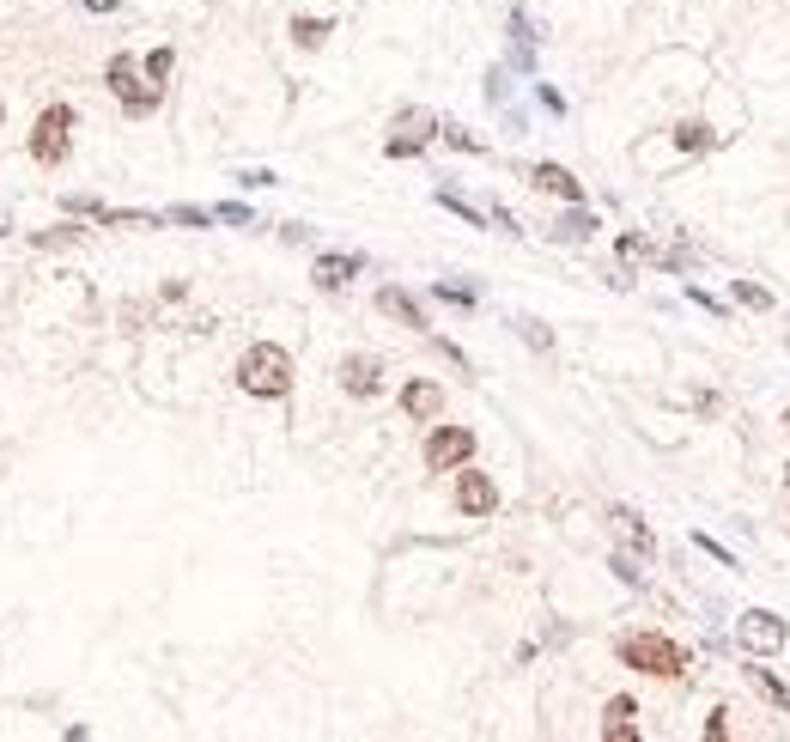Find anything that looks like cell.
Masks as SVG:
<instances>
[{
	"mask_svg": "<svg viewBox=\"0 0 790 742\" xmlns=\"http://www.w3.org/2000/svg\"><path fill=\"white\" fill-rule=\"evenodd\" d=\"M675 146H681V153H705V146H718V134H711L705 122H681L675 128Z\"/></svg>",
	"mask_w": 790,
	"mask_h": 742,
	"instance_id": "17",
	"label": "cell"
},
{
	"mask_svg": "<svg viewBox=\"0 0 790 742\" xmlns=\"http://www.w3.org/2000/svg\"><path fill=\"white\" fill-rule=\"evenodd\" d=\"M724 718H730L724 706H718V712H711V718H705V736H711V742H718V736H730V724H724Z\"/></svg>",
	"mask_w": 790,
	"mask_h": 742,
	"instance_id": "25",
	"label": "cell"
},
{
	"mask_svg": "<svg viewBox=\"0 0 790 742\" xmlns=\"http://www.w3.org/2000/svg\"><path fill=\"white\" fill-rule=\"evenodd\" d=\"M377 311H383V317H395V323H408V329H432V323H426V311L408 299L402 286H383V292H377Z\"/></svg>",
	"mask_w": 790,
	"mask_h": 742,
	"instance_id": "14",
	"label": "cell"
},
{
	"mask_svg": "<svg viewBox=\"0 0 790 742\" xmlns=\"http://www.w3.org/2000/svg\"><path fill=\"white\" fill-rule=\"evenodd\" d=\"M742 676H748V688H754V694H766V706H778V712L790 706V688H784V682H778L772 670H760V663H748Z\"/></svg>",
	"mask_w": 790,
	"mask_h": 742,
	"instance_id": "15",
	"label": "cell"
},
{
	"mask_svg": "<svg viewBox=\"0 0 790 742\" xmlns=\"http://www.w3.org/2000/svg\"><path fill=\"white\" fill-rule=\"evenodd\" d=\"M474 457V432L468 426H438L432 438H426V469L432 475H450V469H462Z\"/></svg>",
	"mask_w": 790,
	"mask_h": 742,
	"instance_id": "5",
	"label": "cell"
},
{
	"mask_svg": "<svg viewBox=\"0 0 790 742\" xmlns=\"http://www.w3.org/2000/svg\"><path fill=\"white\" fill-rule=\"evenodd\" d=\"M402 414H408V420H438V414H444V390L426 384V378H414V384L402 390Z\"/></svg>",
	"mask_w": 790,
	"mask_h": 742,
	"instance_id": "12",
	"label": "cell"
},
{
	"mask_svg": "<svg viewBox=\"0 0 790 742\" xmlns=\"http://www.w3.org/2000/svg\"><path fill=\"white\" fill-rule=\"evenodd\" d=\"M444 140H450V146H456V153H481V140H474V134H468V128H444Z\"/></svg>",
	"mask_w": 790,
	"mask_h": 742,
	"instance_id": "22",
	"label": "cell"
},
{
	"mask_svg": "<svg viewBox=\"0 0 790 742\" xmlns=\"http://www.w3.org/2000/svg\"><path fill=\"white\" fill-rule=\"evenodd\" d=\"M104 80H110V92L122 98V110H128V116H152L158 104H165V86H140L134 55H116V61L104 67Z\"/></svg>",
	"mask_w": 790,
	"mask_h": 742,
	"instance_id": "3",
	"label": "cell"
},
{
	"mask_svg": "<svg viewBox=\"0 0 790 742\" xmlns=\"http://www.w3.org/2000/svg\"><path fill=\"white\" fill-rule=\"evenodd\" d=\"M590 232H596V219H590V213H566V219H560V238H572V244L590 238Z\"/></svg>",
	"mask_w": 790,
	"mask_h": 742,
	"instance_id": "21",
	"label": "cell"
},
{
	"mask_svg": "<svg viewBox=\"0 0 790 742\" xmlns=\"http://www.w3.org/2000/svg\"><path fill=\"white\" fill-rule=\"evenodd\" d=\"M614 572H620L626 584H639V578H645V572H639V560H626V554H614Z\"/></svg>",
	"mask_w": 790,
	"mask_h": 742,
	"instance_id": "26",
	"label": "cell"
},
{
	"mask_svg": "<svg viewBox=\"0 0 790 742\" xmlns=\"http://www.w3.org/2000/svg\"><path fill=\"white\" fill-rule=\"evenodd\" d=\"M329 31H335L329 19H292V43H298V49H323Z\"/></svg>",
	"mask_w": 790,
	"mask_h": 742,
	"instance_id": "16",
	"label": "cell"
},
{
	"mask_svg": "<svg viewBox=\"0 0 790 742\" xmlns=\"http://www.w3.org/2000/svg\"><path fill=\"white\" fill-rule=\"evenodd\" d=\"M529 183H535L541 195H560V201H572V207L584 201V183H578L566 165H535V171H529Z\"/></svg>",
	"mask_w": 790,
	"mask_h": 742,
	"instance_id": "11",
	"label": "cell"
},
{
	"mask_svg": "<svg viewBox=\"0 0 790 742\" xmlns=\"http://www.w3.org/2000/svg\"><path fill=\"white\" fill-rule=\"evenodd\" d=\"M67 140H73V110L67 104H49L31 128V159L37 165H61L67 159Z\"/></svg>",
	"mask_w": 790,
	"mask_h": 742,
	"instance_id": "4",
	"label": "cell"
},
{
	"mask_svg": "<svg viewBox=\"0 0 790 742\" xmlns=\"http://www.w3.org/2000/svg\"><path fill=\"white\" fill-rule=\"evenodd\" d=\"M736 299H742L748 311H772V292H766V286H754V280H736Z\"/></svg>",
	"mask_w": 790,
	"mask_h": 742,
	"instance_id": "20",
	"label": "cell"
},
{
	"mask_svg": "<svg viewBox=\"0 0 790 742\" xmlns=\"http://www.w3.org/2000/svg\"><path fill=\"white\" fill-rule=\"evenodd\" d=\"M365 268V256H353V250H335V256H316V268H310V280L323 286V292H341L353 274Z\"/></svg>",
	"mask_w": 790,
	"mask_h": 742,
	"instance_id": "9",
	"label": "cell"
},
{
	"mask_svg": "<svg viewBox=\"0 0 790 742\" xmlns=\"http://www.w3.org/2000/svg\"><path fill=\"white\" fill-rule=\"evenodd\" d=\"M784 487H790V469H784Z\"/></svg>",
	"mask_w": 790,
	"mask_h": 742,
	"instance_id": "28",
	"label": "cell"
},
{
	"mask_svg": "<svg viewBox=\"0 0 790 742\" xmlns=\"http://www.w3.org/2000/svg\"><path fill=\"white\" fill-rule=\"evenodd\" d=\"M736 639H742L754 657H778L784 639H790V627H784V615H772V609H748L742 627H736Z\"/></svg>",
	"mask_w": 790,
	"mask_h": 742,
	"instance_id": "6",
	"label": "cell"
},
{
	"mask_svg": "<svg viewBox=\"0 0 790 742\" xmlns=\"http://www.w3.org/2000/svg\"><path fill=\"white\" fill-rule=\"evenodd\" d=\"M341 390L359 396V402H371V396L383 390V365H377L371 353H347V359H341Z\"/></svg>",
	"mask_w": 790,
	"mask_h": 742,
	"instance_id": "8",
	"label": "cell"
},
{
	"mask_svg": "<svg viewBox=\"0 0 790 742\" xmlns=\"http://www.w3.org/2000/svg\"><path fill=\"white\" fill-rule=\"evenodd\" d=\"M432 292H438L444 305H474V292H468V286H450V280H444V286H432Z\"/></svg>",
	"mask_w": 790,
	"mask_h": 742,
	"instance_id": "23",
	"label": "cell"
},
{
	"mask_svg": "<svg viewBox=\"0 0 790 742\" xmlns=\"http://www.w3.org/2000/svg\"><path fill=\"white\" fill-rule=\"evenodd\" d=\"M237 390H244V396H262V402H280V396L292 390V353L274 347V341L244 347V359H237Z\"/></svg>",
	"mask_w": 790,
	"mask_h": 742,
	"instance_id": "1",
	"label": "cell"
},
{
	"mask_svg": "<svg viewBox=\"0 0 790 742\" xmlns=\"http://www.w3.org/2000/svg\"><path fill=\"white\" fill-rule=\"evenodd\" d=\"M517 329H523V335H529V347H553V335H547V329H541V323H535V317H523V323H517Z\"/></svg>",
	"mask_w": 790,
	"mask_h": 742,
	"instance_id": "24",
	"label": "cell"
},
{
	"mask_svg": "<svg viewBox=\"0 0 790 742\" xmlns=\"http://www.w3.org/2000/svg\"><path fill=\"white\" fill-rule=\"evenodd\" d=\"M614 524L632 536V548H639V554H651V530L639 524V511H626V505H614Z\"/></svg>",
	"mask_w": 790,
	"mask_h": 742,
	"instance_id": "18",
	"label": "cell"
},
{
	"mask_svg": "<svg viewBox=\"0 0 790 742\" xmlns=\"http://www.w3.org/2000/svg\"><path fill=\"white\" fill-rule=\"evenodd\" d=\"M171 67H177L171 49H152V55H146V80H152V86H165V80H171Z\"/></svg>",
	"mask_w": 790,
	"mask_h": 742,
	"instance_id": "19",
	"label": "cell"
},
{
	"mask_svg": "<svg viewBox=\"0 0 790 742\" xmlns=\"http://www.w3.org/2000/svg\"><path fill=\"white\" fill-rule=\"evenodd\" d=\"M456 511H462V517H493V511H499V487H493V475L462 469V475H456Z\"/></svg>",
	"mask_w": 790,
	"mask_h": 742,
	"instance_id": "7",
	"label": "cell"
},
{
	"mask_svg": "<svg viewBox=\"0 0 790 742\" xmlns=\"http://www.w3.org/2000/svg\"><path fill=\"white\" fill-rule=\"evenodd\" d=\"M620 663H626V670H639V676H663V682L687 676V651L669 633H626L620 639Z\"/></svg>",
	"mask_w": 790,
	"mask_h": 742,
	"instance_id": "2",
	"label": "cell"
},
{
	"mask_svg": "<svg viewBox=\"0 0 790 742\" xmlns=\"http://www.w3.org/2000/svg\"><path fill=\"white\" fill-rule=\"evenodd\" d=\"M784 432H790V414H784Z\"/></svg>",
	"mask_w": 790,
	"mask_h": 742,
	"instance_id": "27",
	"label": "cell"
},
{
	"mask_svg": "<svg viewBox=\"0 0 790 742\" xmlns=\"http://www.w3.org/2000/svg\"><path fill=\"white\" fill-rule=\"evenodd\" d=\"M632 718H639V700L614 694L608 712H602V736H608V742H632V736H639V724H632Z\"/></svg>",
	"mask_w": 790,
	"mask_h": 742,
	"instance_id": "13",
	"label": "cell"
},
{
	"mask_svg": "<svg viewBox=\"0 0 790 742\" xmlns=\"http://www.w3.org/2000/svg\"><path fill=\"white\" fill-rule=\"evenodd\" d=\"M432 128H438L432 116H420V110H408L402 122H395V140H389V153H395V159H408V153H420V146L432 140Z\"/></svg>",
	"mask_w": 790,
	"mask_h": 742,
	"instance_id": "10",
	"label": "cell"
}]
</instances>
